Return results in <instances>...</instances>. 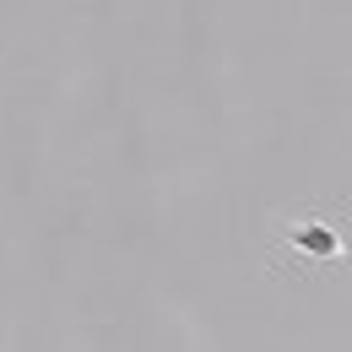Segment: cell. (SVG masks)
Listing matches in <instances>:
<instances>
[{
    "label": "cell",
    "instance_id": "obj_1",
    "mask_svg": "<svg viewBox=\"0 0 352 352\" xmlns=\"http://www.w3.org/2000/svg\"><path fill=\"white\" fill-rule=\"evenodd\" d=\"M293 239H298V250H309V255H336V233H331V228H320V222L298 228Z\"/></svg>",
    "mask_w": 352,
    "mask_h": 352
}]
</instances>
